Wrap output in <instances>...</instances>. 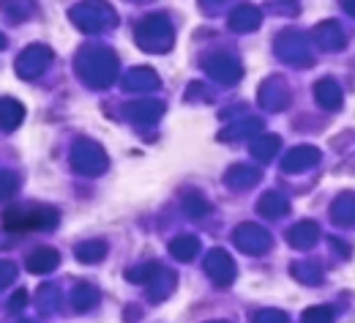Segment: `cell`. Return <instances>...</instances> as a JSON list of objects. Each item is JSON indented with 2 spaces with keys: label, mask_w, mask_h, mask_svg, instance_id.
<instances>
[{
  "label": "cell",
  "mask_w": 355,
  "mask_h": 323,
  "mask_svg": "<svg viewBox=\"0 0 355 323\" xmlns=\"http://www.w3.org/2000/svg\"><path fill=\"white\" fill-rule=\"evenodd\" d=\"M311 318L306 323H331V313L328 310H311Z\"/></svg>",
  "instance_id": "6da1fadb"
}]
</instances>
